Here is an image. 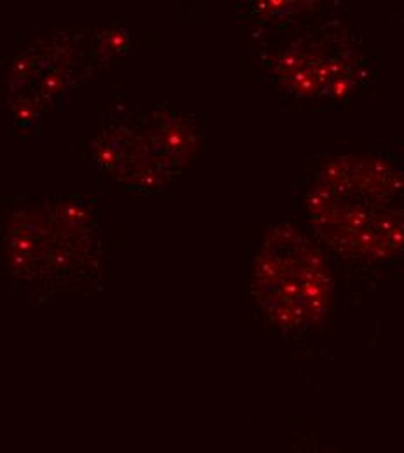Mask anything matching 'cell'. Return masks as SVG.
I'll return each instance as SVG.
<instances>
[{"instance_id": "6da1fadb", "label": "cell", "mask_w": 404, "mask_h": 453, "mask_svg": "<svg viewBox=\"0 0 404 453\" xmlns=\"http://www.w3.org/2000/svg\"><path fill=\"white\" fill-rule=\"evenodd\" d=\"M253 293L265 316L286 335H303L330 312L335 296L323 253L298 230H278L255 267Z\"/></svg>"}]
</instances>
